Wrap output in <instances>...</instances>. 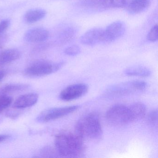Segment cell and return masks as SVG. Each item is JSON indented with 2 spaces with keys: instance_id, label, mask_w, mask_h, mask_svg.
<instances>
[{
  "instance_id": "2e32d148",
  "label": "cell",
  "mask_w": 158,
  "mask_h": 158,
  "mask_svg": "<svg viewBox=\"0 0 158 158\" xmlns=\"http://www.w3.org/2000/svg\"><path fill=\"white\" fill-rule=\"evenodd\" d=\"M133 122L138 121L144 117L146 113V107L143 103L137 102L129 106Z\"/></svg>"
},
{
  "instance_id": "9c48e42d",
  "label": "cell",
  "mask_w": 158,
  "mask_h": 158,
  "mask_svg": "<svg viewBox=\"0 0 158 158\" xmlns=\"http://www.w3.org/2000/svg\"><path fill=\"white\" fill-rule=\"evenodd\" d=\"M147 83L144 81H131L115 86L109 91L114 95H125L133 91L144 90L147 87Z\"/></svg>"
},
{
  "instance_id": "7a4b0ae2",
  "label": "cell",
  "mask_w": 158,
  "mask_h": 158,
  "mask_svg": "<svg viewBox=\"0 0 158 158\" xmlns=\"http://www.w3.org/2000/svg\"><path fill=\"white\" fill-rule=\"evenodd\" d=\"M76 133L83 139H96L102 135V130L98 114L91 113L82 117L77 123Z\"/></svg>"
},
{
  "instance_id": "44dd1931",
  "label": "cell",
  "mask_w": 158,
  "mask_h": 158,
  "mask_svg": "<svg viewBox=\"0 0 158 158\" xmlns=\"http://www.w3.org/2000/svg\"><path fill=\"white\" fill-rule=\"evenodd\" d=\"M158 38V26L156 24L151 29L147 36V39L150 42L157 41Z\"/></svg>"
},
{
  "instance_id": "7c38bea8",
  "label": "cell",
  "mask_w": 158,
  "mask_h": 158,
  "mask_svg": "<svg viewBox=\"0 0 158 158\" xmlns=\"http://www.w3.org/2000/svg\"><path fill=\"white\" fill-rule=\"evenodd\" d=\"M38 100V95L35 93H28L19 97L14 103L15 109H22L35 105Z\"/></svg>"
},
{
  "instance_id": "9a60e30c",
  "label": "cell",
  "mask_w": 158,
  "mask_h": 158,
  "mask_svg": "<svg viewBox=\"0 0 158 158\" xmlns=\"http://www.w3.org/2000/svg\"><path fill=\"white\" fill-rule=\"evenodd\" d=\"M46 12L42 9H33L27 11L24 15V20L28 23H33L40 21L46 16Z\"/></svg>"
},
{
  "instance_id": "603a6c76",
  "label": "cell",
  "mask_w": 158,
  "mask_h": 158,
  "mask_svg": "<svg viewBox=\"0 0 158 158\" xmlns=\"http://www.w3.org/2000/svg\"><path fill=\"white\" fill-rule=\"evenodd\" d=\"M64 52L66 55L74 56L78 55L80 52V48L78 46L73 45L65 49Z\"/></svg>"
},
{
  "instance_id": "ffe728a7",
  "label": "cell",
  "mask_w": 158,
  "mask_h": 158,
  "mask_svg": "<svg viewBox=\"0 0 158 158\" xmlns=\"http://www.w3.org/2000/svg\"><path fill=\"white\" fill-rule=\"evenodd\" d=\"M12 102V98L4 94L0 95V113L8 108Z\"/></svg>"
},
{
  "instance_id": "5bb4252c",
  "label": "cell",
  "mask_w": 158,
  "mask_h": 158,
  "mask_svg": "<svg viewBox=\"0 0 158 158\" xmlns=\"http://www.w3.org/2000/svg\"><path fill=\"white\" fill-rule=\"evenodd\" d=\"M21 53L16 49H9L0 52V66L5 65L18 60Z\"/></svg>"
},
{
  "instance_id": "8fae6325",
  "label": "cell",
  "mask_w": 158,
  "mask_h": 158,
  "mask_svg": "<svg viewBox=\"0 0 158 158\" xmlns=\"http://www.w3.org/2000/svg\"><path fill=\"white\" fill-rule=\"evenodd\" d=\"M49 32L47 29L41 27H35L28 30L25 34L26 41L31 43L43 42L48 39Z\"/></svg>"
},
{
  "instance_id": "30bf717a",
  "label": "cell",
  "mask_w": 158,
  "mask_h": 158,
  "mask_svg": "<svg viewBox=\"0 0 158 158\" xmlns=\"http://www.w3.org/2000/svg\"><path fill=\"white\" fill-rule=\"evenodd\" d=\"M103 29L94 28L87 31L80 39V42L83 45L92 46L102 42Z\"/></svg>"
},
{
  "instance_id": "d4e9b609",
  "label": "cell",
  "mask_w": 158,
  "mask_h": 158,
  "mask_svg": "<svg viewBox=\"0 0 158 158\" xmlns=\"http://www.w3.org/2000/svg\"><path fill=\"white\" fill-rule=\"evenodd\" d=\"M7 36L4 33L0 34V49H1L7 41Z\"/></svg>"
},
{
  "instance_id": "8992f818",
  "label": "cell",
  "mask_w": 158,
  "mask_h": 158,
  "mask_svg": "<svg viewBox=\"0 0 158 158\" xmlns=\"http://www.w3.org/2000/svg\"><path fill=\"white\" fill-rule=\"evenodd\" d=\"M78 108V106H72L52 108L46 110L41 112L38 116L37 121L40 123H45L56 120L74 112Z\"/></svg>"
},
{
  "instance_id": "484cf974",
  "label": "cell",
  "mask_w": 158,
  "mask_h": 158,
  "mask_svg": "<svg viewBox=\"0 0 158 158\" xmlns=\"http://www.w3.org/2000/svg\"><path fill=\"white\" fill-rule=\"evenodd\" d=\"M6 72L4 70H0V82L2 81L6 76Z\"/></svg>"
},
{
  "instance_id": "4fadbf2b",
  "label": "cell",
  "mask_w": 158,
  "mask_h": 158,
  "mask_svg": "<svg viewBox=\"0 0 158 158\" xmlns=\"http://www.w3.org/2000/svg\"><path fill=\"white\" fill-rule=\"evenodd\" d=\"M150 5V0H132L127 7V11L130 14L140 13L147 10Z\"/></svg>"
},
{
  "instance_id": "3957f363",
  "label": "cell",
  "mask_w": 158,
  "mask_h": 158,
  "mask_svg": "<svg viewBox=\"0 0 158 158\" xmlns=\"http://www.w3.org/2000/svg\"><path fill=\"white\" fill-rule=\"evenodd\" d=\"M64 63H52L45 60H38L30 64L25 70V74L29 77L48 75L59 70Z\"/></svg>"
},
{
  "instance_id": "ba28073f",
  "label": "cell",
  "mask_w": 158,
  "mask_h": 158,
  "mask_svg": "<svg viewBox=\"0 0 158 158\" xmlns=\"http://www.w3.org/2000/svg\"><path fill=\"white\" fill-rule=\"evenodd\" d=\"M88 87L84 84L71 85L61 92L60 98L64 101H70L79 98L87 92Z\"/></svg>"
},
{
  "instance_id": "7402d4cb",
  "label": "cell",
  "mask_w": 158,
  "mask_h": 158,
  "mask_svg": "<svg viewBox=\"0 0 158 158\" xmlns=\"http://www.w3.org/2000/svg\"><path fill=\"white\" fill-rule=\"evenodd\" d=\"M148 122L152 126H157L158 122V110H153L149 113L148 116Z\"/></svg>"
},
{
  "instance_id": "4316f807",
  "label": "cell",
  "mask_w": 158,
  "mask_h": 158,
  "mask_svg": "<svg viewBox=\"0 0 158 158\" xmlns=\"http://www.w3.org/2000/svg\"><path fill=\"white\" fill-rule=\"evenodd\" d=\"M8 135H0V142H2L8 139Z\"/></svg>"
},
{
  "instance_id": "ac0fdd59",
  "label": "cell",
  "mask_w": 158,
  "mask_h": 158,
  "mask_svg": "<svg viewBox=\"0 0 158 158\" xmlns=\"http://www.w3.org/2000/svg\"><path fill=\"white\" fill-rule=\"evenodd\" d=\"M28 85L25 84H10L6 85L0 89V94H5L16 91L24 90L28 88Z\"/></svg>"
},
{
  "instance_id": "d6986e66",
  "label": "cell",
  "mask_w": 158,
  "mask_h": 158,
  "mask_svg": "<svg viewBox=\"0 0 158 158\" xmlns=\"http://www.w3.org/2000/svg\"><path fill=\"white\" fill-rule=\"evenodd\" d=\"M76 35V30L73 27L65 29L60 35V40L62 43L69 42Z\"/></svg>"
},
{
  "instance_id": "277c9868",
  "label": "cell",
  "mask_w": 158,
  "mask_h": 158,
  "mask_svg": "<svg viewBox=\"0 0 158 158\" xmlns=\"http://www.w3.org/2000/svg\"><path fill=\"white\" fill-rule=\"evenodd\" d=\"M107 121L112 125L122 126L133 122L129 106L117 104L111 107L106 115Z\"/></svg>"
},
{
  "instance_id": "52a82bcc",
  "label": "cell",
  "mask_w": 158,
  "mask_h": 158,
  "mask_svg": "<svg viewBox=\"0 0 158 158\" xmlns=\"http://www.w3.org/2000/svg\"><path fill=\"white\" fill-rule=\"evenodd\" d=\"M126 31L125 24L121 21H116L109 25L103 30L102 43L112 42L122 37Z\"/></svg>"
},
{
  "instance_id": "e0dca14e",
  "label": "cell",
  "mask_w": 158,
  "mask_h": 158,
  "mask_svg": "<svg viewBox=\"0 0 158 158\" xmlns=\"http://www.w3.org/2000/svg\"><path fill=\"white\" fill-rule=\"evenodd\" d=\"M125 74L130 76H138L147 77L150 75L151 72L149 69L141 66L132 67L127 68L125 71Z\"/></svg>"
},
{
  "instance_id": "cb8c5ba5",
  "label": "cell",
  "mask_w": 158,
  "mask_h": 158,
  "mask_svg": "<svg viewBox=\"0 0 158 158\" xmlns=\"http://www.w3.org/2000/svg\"><path fill=\"white\" fill-rule=\"evenodd\" d=\"M10 24V22L9 20H3L0 22V34L4 33L9 28Z\"/></svg>"
},
{
  "instance_id": "5b68a950",
  "label": "cell",
  "mask_w": 158,
  "mask_h": 158,
  "mask_svg": "<svg viewBox=\"0 0 158 158\" xmlns=\"http://www.w3.org/2000/svg\"><path fill=\"white\" fill-rule=\"evenodd\" d=\"M127 4V0H84L82 3L85 7L97 11L123 8Z\"/></svg>"
},
{
  "instance_id": "6da1fadb",
  "label": "cell",
  "mask_w": 158,
  "mask_h": 158,
  "mask_svg": "<svg viewBox=\"0 0 158 158\" xmlns=\"http://www.w3.org/2000/svg\"><path fill=\"white\" fill-rule=\"evenodd\" d=\"M77 134L62 133L57 135L55 143L58 153L62 157H81L84 151L83 140Z\"/></svg>"
}]
</instances>
